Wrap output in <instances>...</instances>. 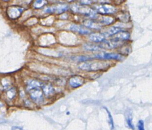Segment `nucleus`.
<instances>
[{
  "instance_id": "nucleus-1",
  "label": "nucleus",
  "mask_w": 152,
  "mask_h": 130,
  "mask_svg": "<svg viewBox=\"0 0 152 130\" xmlns=\"http://www.w3.org/2000/svg\"><path fill=\"white\" fill-rule=\"evenodd\" d=\"M109 66L110 64L106 61H85L81 64L78 68L85 71H97L107 69Z\"/></svg>"
},
{
  "instance_id": "nucleus-2",
  "label": "nucleus",
  "mask_w": 152,
  "mask_h": 130,
  "mask_svg": "<svg viewBox=\"0 0 152 130\" xmlns=\"http://www.w3.org/2000/svg\"><path fill=\"white\" fill-rule=\"evenodd\" d=\"M30 99L36 103H41L44 100V93L40 86L34 87L27 90Z\"/></svg>"
},
{
  "instance_id": "nucleus-3",
  "label": "nucleus",
  "mask_w": 152,
  "mask_h": 130,
  "mask_svg": "<svg viewBox=\"0 0 152 130\" xmlns=\"http://www.w3.org/2000/svg\"><path fill=\"white\" fill-rule=\"evenodd\" d=\"M72 10L76 13H80L91 18L95 17L97 15L96 12L93 9L85 6H75L72 8Z\"/></svg>"
},
{
  "instance_id": "nucleus-4",
  "label": "nucleus",
  "mask_w": 152,
  "mask_h": 130,
  "mask_svg": "<svg viewBox=\"0 0 152 130\" xmlns=\"http://www.w3.org/2000/svg\"><path fill=\"white\" fill-rule=\"evenodd\" d=\"M24 8L18 6H11L7 8V14L8 17L11 20H16L21 16Z\"/></svg>"
},
{
  "instance_id": "nucleus-5",
  "label": "nucleus",
  "mask_w": 152,
  "mask_h": 130,
  "mask_svg": "<svg viewBox=\"0 0 152 130\" xmlns=\"http://www.w3.org/2000/svg\"><path fill=\"white\" fill-rule=\"evenodd\" d=\"M95 10L100 14H113L116 12V9L112 5L107 4H100L95 7Z\"/></svg>"
},
{
  "instance_id": "nucleus-6",
  "label": "nucleus",
  "mask_w": 152,
  "mask_h": 130,
  "mask_svg": "<svg viewBox=\"0 0 152 130\" xmlns=\"http://www.w3.org/2000/svg\"><path fill=\"white\" fill-rule=\"evenodd\" d=\"M94 57L97 58L105 59V60H121L123 58V57L121 54H118L115 53H105L100 52L99 53L95 54Z\"/></svg>"
},
{
  "instance_id": "nucleus-7",
  "label": "nucleus",
  "mask_w": 152,
  "mask_h": 130,
  "mask_svg": "<svg viewBox=\"0 0 152 130\" xmlns=\"http://www.w3.org/2000/svg\"><path fill=\"white\" fill-rule=\"evenodd\" d=\"M85 79L80 75H75L69 79V84L73 88H78L84 84Z\"/></svg>"
},
{
  "instance_id": "nucleus-8",
  "label": "nucleus",
  "mask_w": 152,
  "mask_h": 130,
  "mask_svg": "<svg viewBox=\"0 0 152 130\" xmlns=\"http://www.w3.org/2000/svg\"><path fill=\"white\" fill-rule=\"evenodd\" d=\"M122 43V41H117L112 39L108 40V41L104 40L99 47L102 49H114L121 46Z\"/></svg>"
},
{
  "instance_id": "nucleus-9",
  "label": "nucleus",
  "mask_w": 152,
  "mask_h": 130,
  "mask_svg": "<svg viewBox=\"0 0 152 130\" xmlns=\"http://www.w3.org/2000/svg\"><path fill=\"white\" fill-rule=\"evenodd\" d=\"M68 9V7L66 4H58V5H54L47 8L45 12L47 13H55L59 14L66 12Z\"/></svg>"
},
{
  "instance_id": "nucleus-10",
  "label": "nucleus",
  "mask_w": 152,
  "mask_h": 130,
  "mask_svg": "<svg viewBox=\"0 0 152 130\" xmlns=\"http://www.w3.org/2000/svg\"><path fill=\"white\" fill-rule=\"evenodd\" d=\"M4 99L7 102H12L16 97L17 95V89L15 87H10L4 91Z\"/></svg>"
},
{
  "instance_id": "nucleus-11",
  "label": "nucleus",
  "mask_w": 152,
  "mask_h": 130,
  "mask_svg": "<svg viewBox=\"0 0 152 130\" xmlns=\"http://www.w3.org/2000/svg\"><path fill=\"white\" fill-rule=\"evenodd\" d=\"M129 37H130V34L128 32L122 31L113 35V37L111 38L110 39L114 40V41H126V40L129 39Z\"/></svg>"
},
{
  "instance_id": "nucleus-12",
  "label": "nucleus",
  "mask_w": 152,
  "mask_h": 130,
  "mask_svg": "<svg viewBox=\"0 0 152 130\" xmlns=\"http://www.w3.org/2000/svg\"><path fill=\"white\" fill-rule=\"evenodd\" d=\"M69 29L71 31L77 32L81 34H88L91 33V31L90 29L77 24H72V26L69 27Z\"/></svg>"
},
{
  "instance_id": "nucleus-13",
  "label": "nucleus",
  "mask_w": 152,
  "mask_h": 130,
  "mask_svg": "<svg viewBox=\"0 0 152 130\" xmlns=\"http://www.w3.org/2000/svg\"><path fill=\"white\" fill-rule=\"evenodd\" d=\"M13 80L10 76H5L0 79V85L3 91L12 87Z\"/></svg>"
},
{
  "instance_id": "nucleus-14",
  "label": "nucleus",
  "mask_w": 152,
  "mask_h": 130,
  "mask_svg": "<svg viewBox=\"0 0 152 130\" xmlns=\"http://www.w3.org/2000/svg\"><path fill=\"white\" fill-rule=\"evenodd\" d=\"M41 88L44 95L47 97L53 95L54 93V89L50 84H44L42 83L41 85Z\"/></svg>"
},
{
  "instance_id": "nucleus-15",
  "label": "nucleus",
  "mask_w": 152,
  "mask_h": 130,
  "mask_svg": "<svg viewBox=\"0 0 152 130\" xmlns=\"http://www.w3.org/2000/svg\"><path fill=\"white\" fill-rule=\"evenodd\" d=\"M105 36L102 34H99V33H95V34H92L90 35L89 39L90 41H92L95 43H102L105 40Z\"/></svg>"
},
{
  "instance_id": "nucleus-16",
  "label": "nucleus",
  "mask_w": 152,
  "mask_h": 130,
  "mask_svg": "<svg viewBox=\"0 0 152 130\" xmlns=\"http://www.w3.org/2000/svg\"><path fill=\"white\" fill-rule=\"evenodd\" d=\"M84 50L87 52H100L102 48H101L99 46L95 45L92 44H85L83 46Z\"/></svg>"
},
{
  "instance_id": "nucleus-17",
  "label": "nucleus",
  "mask_w": 152,
  "mask_h": 130,
  "mask_svg": "<svg viewBox=\"0 0 152 130\" xmlns=\"http://www.w3.org/2000/svg\"><path fill=\"white\" fill-rule=\"evenodd\" d=\"M84 25L88 28L90 29H99L101 28V25L99 23L95 22L93 21H90V20H87L84 22Z\"/></svg>"
},
{
  "instance_id": "nucleus-18",
  "label": "nucleus",
  "mask_w": 152,
  "mask_h": 130,
  "mask_svg": "<svg viewBox=\"0 0 152 130\" xmlns=\"http://www.w3.org/2000/svg\"><path fill=\"white\" fill-rule=\"evenodd\" d=\"M98 21V23L100 25H109L112 24L114 21V19L110 17H100Z\"/></svg>"
},
{
  "instance_id": "nucleus-19",
  "label": "nucleus",
  "mask_w": 152,
  "mask_h": 130,
  "mask_svg": "<svg viewBox=\"0 0 152 130\" xmlns=\"http://www.w3.org/2000/svg\"><path fill=\"white\" fill-rule=\"evenodd\" d=\"M48 3L46 0H35L33 3V7L34 8L39 9L42 8Z\"/></svg>"
},
{
  "instance_id": "nucleus-20",
  "label": "nucleus",
  "mask_w": 152,
  "mask_h": 130,
  "mask_svg": "<svg viewBox=\"0 0 152 130\" xmlns=\"http://www.w3.org/2000/svg\"><path fill=\"white\" fill-rule=\"evenodd\" d=\"M123 31V30L121 29V27H110L107 31V34L109 35V36H113V35L118 33L119 32H121Z\"/></svg>"
},
{
  "instance_id": "nucleus-21",
  "label": "nucleus",
  "mask_w": 152,
  "mask_h": 130,
  "mask_svg": "<svg viewBox=\"0 0 152 130\" xmlns=\"http://www.w3.org/2000/svg\"><path fill=\"white\" fill-rule=\"evenodd\" d=\"M90 59H92V58L87 56H77V57H74L73 58V61H77V62H85V61H89Z\"/></svg>"
},
{
  "instance_id": "nucleus-22",
  "label": "nucleus",
  "mask_w": 152,
  "mask_h": 130,
  "mask_svg": "<svg viewBox=\"0 0 152 130\" xmlns=\"http://www.w3.org/2000/svg\"><path fill=\"white\" fill-rule=\"evenodd\" d=\"M105 109L106 110V111H107V114H108L109 123V125H110V128H111V129H113L114 128V122H113V117H112V116H111V114H110V112L108 111V110L106 109V108H105Z\"/></svg>"
},
{
  "instance_id": "nucleus-23",
  "label": "nucleus",
  "mask_w": 152,
  "mask_h": 130,
  "mask_svg": "<svg viewBox=\"0 0 152 130\" xmlns=\"http://www.w3.org/2000/svg\"><path fill=\"white\" fill-rule=\"evenodd\" d=\"M126 122H127L128 126L131 129H132L133 130L134 129V125L132 122V117H131V116H127V117H126Z\"/></svg>"
},
{
  "instance_id": "nucleus-24",
  "label": "nucleus",
  "mask_w": 152,
  "mask_h": 130,
  "mask_svg": "<svg viewBox=\"0 0 152 130\" xmlns=\"http://www.w3.org/2000/svg\"><path fill=\"white\" fill-rule=\"evenodd\" d=\"M138 130H145V127H144V122L142 120H140L139 121L138 123Z\"/></svg>"
},
{
  "instance_id": "nucleus-25",
  "label": "nucleus",
  "mask_w": 152,
  "mask_h": 130,
  "mask_svg": "<svg viewBox=\"0 0 152 130\" xmlns=\"http://www.w3.org/2000/svg\"><path fill=\"white\" fill-rule=\"evenodd\" d=\"M93 2V0H82V3L83 4H88L92 3Z\"/></svg>"
},
{
  "instance_id": "nucleus-26",
  "label": "nucleus",
  "mask_w": 152,
  "mask_h": 130,
  "mask_svg": "<svg viewBox=\"0 0 152 130\" xmlns=\"http://www.w3.org/2000/svg\"><path fill=\"white\" fill-rule=\"evenodd\" d=\"M12 130H22V129L21 128H19L17 126H14L12 128Z\"/></svg>"
},
{
  "instance_id": "nucleus-27",
  "label": "nucleus",
  "mask_w": 152,
  "mask_h": 130,
  "mask_svg": "<svg viewBox=\"0 0 152 130\" xmlns=\"http://www.w3.org/2000/svg\"><path fill=\"white\" fill-rule=\"evenodd\" d=\"M0 90H3L2 88H1V85H0Z\"/></svg>"
},
{
  "instance_id": "nucleus-28",
  "label": "nucleus",
  "mask_w": 152,
  "mask_h": 130,
  "mask_svg": "<svg viewBox=\"0 0 152 130\" xmlns=\"http://www.w3.org/2000/svg\"><path fill=\"white\" fill-rule=\"evenodd\" d=\"M68 1H73V0H68Z\"/></svg>"
},
{
  "instance_id": "nucleus-29",
  "label": "nucleus",
  "mask_w": 152,
  "mask_h": 130,
  "mask_svg": "<svg viewBox=\"0 0 152 130\" xmlns=\"http://www.w3.org/2000/svg\"><path fill=\"white\" fill-rule=\"evenodd\" d=\"M3 1H8V0H3Z\"/></svg>"
}]
</instances>
